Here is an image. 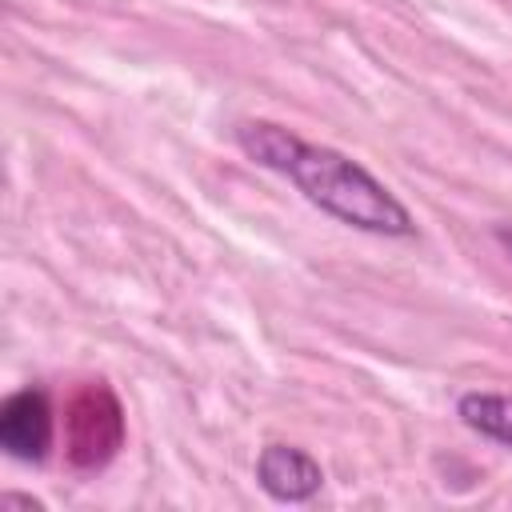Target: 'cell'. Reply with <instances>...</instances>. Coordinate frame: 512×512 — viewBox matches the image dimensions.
<instances>
[{
  "label": "cell",
  "instance_id": "3",
  "mask_svg": "<svg viewBox=\"0 0 512 512\" xmlns=\"http://www.w3.org/2000/svg\"><path fill=\"white\" fill-rule=\"evenodd\" d=\"M256 480L280 504H308L324 488V468L296 444H268L256 456Z\"/></svg>",
  "mask_w": 512,
  "mask_h": 512
},
{
  "label": "cell",
  "instance_id": "2",
  "mask_svg": "<svg viewBox=\"0 0 512 512\" xmlns=\"http://www.w3.org/2000/svg\"><path fill=\"white\" fill-rule=\"evenodd\" d=\"M0 448L24 464H40L48 456L52 408L40 388H20L0 404Z\"/></svg>",
  "mask_w": 512,
  "mask_h": 512
},
{
  "label": "cell",
  "instance_id": "4",
  "mask_svg": "<svg viewBox=\"0 0 512 512\" xmlns=\"http://www.w3.org/2000/svg\"><path fill=\"white\" fill-rule=\"evenodd\" d=\"M456 416L484 440L512 448V396L508 392H464Z\"/></svg>",
  "mask_w": 512,
  "mask_h": 512
},
{
  "label": "cell",
  "instance_id": "1",
  "mask_svg": "<svg viewBox=\"0 0 512 512\" xmlns=\"http://www.w3.org/2000/svg\"><path fill=\"white\" fill-rule=\"evenodd\" d=\"M232 136L248 160L288 176L300 188V196L320 212H328L332 220L372 236H396V240L416 236L412 212L360 160L324 144H308L272 120H244L236 124Z\"/></svg>",
  "mask_w": 512,
  "mask_h": 512
},
{
  "label": "cell",
  "instance_id": "5",
  "mask_svg": "<svg viewBox=\"0 0 512 512\" xmlns=\"http://www.w3.org/2000/svg\"><path fill=\"white\" fill-rule=\"evenodd\" d=\"M492 236H496V244H500V248H504V252L512 256V228H508V224H500V228H496Z\"/></svg>",
  "mask_w": 512,
  "mask_h": 512
}]
</instances>
